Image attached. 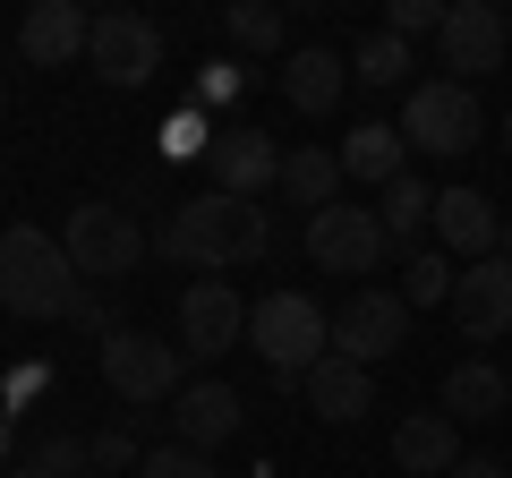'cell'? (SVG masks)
I'll use <instances>...</instances> for the list:
<instances>
[{
  "instance_id": "cell-29",
  "label": "cell",
  "mask_w": 512,
  "mask_h": 478,
  "mask_svg": "<svg viewBox=\"0 0 512 478\" xmlns=\"http://www.w3.org/2000/svg\"><path fill=\"white\" fill-rule=\"evenodd\" d=\"M137 478H214V453H188V444H163V453L137 461Z\"/></svg>"
},
{
  "instance_id": "cell-21",
  "label": "cell",
  "mask_w": 512,
  "mask_h": 478,
  "mask_svg": "<svg viewBox=\"0 0 512 478\" xmlns=\"http://www.w3.org/2000/svg\"><path fill=\"white\" fill-rule=\"evenodd\" d=\"M512 402V376L495 368V359H461L453 376H444V419H495V410Z\"/></svg>"
},
{
  "instance_id": "cell-6",
  "label": "cell",
  "mask_w": 512,
  "mask_h": 478,
  "mask_svg": "<svg viewBox=\"0 0 512 478\" xmlns=\"http://www.w3.org/2000/svg\"><path fill=\"white\" fill-rule=\"evenodd\" d=\"M478 94L470 86H453V77H436V86H410V103H402V137L419 154H436V163H453V154H470L478 146Z\"/></svg>"
},
{
  "instance_id": "cell-16",
  "label": "cell",
  "mask_w": 512,
  "mask_h": 478,
  "mask_svg": "<svg viewBox=\"0 0 512 478\" xmlns=\"http://www.w3.org/2000/svg\"><path fill=\"white\" fill-rule=\"evenodd\" d=\"M495 239H504V214H495V197H478V188H436V248L444 257H495Z\"/></svg>"
},
{
  "instance_id": "cell-9",
  "label": "cell",
  "mask_w": 512,
  "mask_h": 478,
  "mask_svg": "<svg viewBox=\"0 0 512 478\" xmlns=\"http://www.w3.org/2000/svg\"><path fill=\"white\" fill-rule=\"evenodd\" d=\"M402 342H410V299L359 282V291L342 299V316H333V350H342V359H359V368H376V359H393Z\"/></svg>"
},
{
  "instance_id": "cell-35",
  "label": "cell",
  "mask_w": 512,
  "mask_h": 478,
  "mask_svg": "<svg viewBox=\"0 0 512 478\" xmlns=\"http://www.w3.org/2000/svg\"><path fill=\"white\" fill-rule=\"evenodd\" d=\"M504 146H512V111H504Z\"/></svg>"
},
{
  "instance_id": "cell-7",
  "label": "cell",
  "mask_w": 512,
  "mask_h": 478,
  "mask_svg": "<svg viewBox=\"0 0 512 478\" xmlns=\"http://www.w3.org/2000/svg\"><path fill=\"white\" fill-rule=\"evenodd\" d=\"M86 69L103 86H154V69H163V26L137 18V9H103L94 35H86Z\"/></svg>"
},
{
  "instance_id": "cell-27",
  "label": "cell",
  "mask_w": 512,
  "mask_h": 478,
  "mask_svg": "<svg viewBox=\"0 0 512 478\" xmlns=\"http://www.w3.org/2000/svg\"><path fill=\"white\" fill-rule=\"evenodd\" d=\"M86 470H94V461H86V444H77V436H43L35 461H26L18 478H86Z\"/></svg>"
},
{
  "instance_id": "cell-15",
  "label": "cell",
  "mask_w": 512,
  "mask_h": 478,
  "mask_svg": "<svg viewBox=\"0 0 512 478\" xmlns=\"http://www.w3.org/2000/svg\"><path fill=\"white\" fill-rule=\"evenodd\" d=\"M214 188L222 197H265V188H282V146L265 129H222L214 137Z\"/></svg>"
},
{
  "instance_id": "cell-5",
  "label": "cell",
  "mask_w": 512,
  "mask_h": 478,
  "mask_svg": "<svg viewBox=\"0 0 512 478\" xmlns=\"http://www.w3.org/2000/svg\"><path fill=\"white\" fill-rule=\"evenodd\" d=\"M60 248H69V265L86 282H128L146 265V231H137V214H120V205H77L69 231H60Z\"/></svg>"
},
{
  "instance_id": "cell-8",
  "label": "cell",
  "mask_w": 512,
  "mask_h": 478,
  "mask_svg": "<svg viewBox=\"0 0 512 478\" xmlns=\"http://www.w3.org/2000/svg\"><path fill=\"white\" fill-rule=\"evenodd\" d=\"M308 257L325 265V274L367 282L384 257H393V239H384L376 205H325V214H308Z\"/></svg>"
},
{
  "instance_id": "cell-28",
  "label": "cell",
  "mask_w": 512,
  "mask_h": 478,
  "mask_svg": "<svg viewBox=\"0 0 512 478\" xmlns=\"http://www.w3.org/2000/svg\"><path fill=\"white\" fill-rule=\"evenodd\" d=\"M444 9H453V0H393V18H384V35H444Z\"/></svg>"
},
{
  "instance_id": "cell-30",
  "label": "cell",
  "mask_w": 512,
  "mask_h": 478,
  "mask_svg": "<svg viewBox=\"0 0 512 478\" xmlns=\"http://www.w3.org/2000/svg\"><path fill=\"white\" fill-rule=\"evenodd\" d=\"M86 461H94V470H137L146 453H137V436H128V427H111V436L86 444Z\"/></svg>"
},
{
  "instance_id": "cell-2",
  "label": "cell",
  "mask_w": 512,
  "mask_h": 478,
  "mask_svg": "<svg viewBox=\"0 0 512 478\" xmlns=\"http://www.w3.org/2000/svg\"><path fill=\"white\" fill-rule=\"evenodd\" d=\"M77 299L86 291H77L69 248H60L52 231H35V222H9V231H0V308L52 325V316H77Z\"/></svg>"
},
{
  "instance_id": "cell-33",
  "label": "cell",
  "mask_w": 512,
  "mask_h": 478,
  "mask_svg": "<svg viewBox=\"0 0 512 478\" xmlns=\"http://www.w3.org/2000/svg\"><path fill=\"white\" fill-rule=\"evenodd\" d=\"M453 478H512V470H504L495 453H461V470H453Z\"/></svg>"
},
{
  "instance_id": "cell-14",
  "label": "cell",
  "mask_w": 512,
  "mask_h": 478,
  "mask_svg": "<svg viewBox=\"0 0 512 478\" xmlns=\"http://www.w3.org/2000/svg\"><path fill=\"white\" fill-rule=\"evenodd\" d=\"M171 427H180V444L188 453H214V444H231L239 427H248V402H239L222 376H197V385L171 402Z\"/></svg>"
},
{
  "instance_id": "cell-24",
  "label": "cell",
  "mask_w": 512,
  "mask_h": 478,
  "mask_svg": "<svg viewBox=\"0 0 512 478\" xmlns=\"http://www.w3.org/2000/svg\"><path fill=\"white\" fill-rule=\"evenodd\" d=\"M453 274H461V265L444 257V248H410V265H402V299H410V308H453Z\"/></svg>"
},
{
  "instance_id": "cell-25",
  "label": "cell",
  "mask_w": 512,
  "mask_h": 478,
  "mask_svg": "<svg viewBox=\"0 0 512 478\" xmlns=\"http://www.w3.org/2000/svg\"><path fill=\"white\" fill-rule=\"evenodd\" d=\"M350 69H359V86H402L410 77V43L402 35H359V60H350Z\"/></svg>"
},
{
  "instance_id": "cell-36",
  "label": "cell",
  "mask_w": 512,
  "mask_h": 478,
  "mask_svg": "<svg viewBox=\"0 0 512 478\" xmlns=\"http://www.w3.org/2000/svg\"><path fill=\"white\" fill-rule=\"evenodd\" d=\"M86 478H103V470H86Z\"/></svg>"
},
{
  "instance_id": "cell-17",
  "label": "cell",
  "mask_w": 512,
  "mask_h": 478,
  "mask_svg": "<svg viewBox=\"0 0 512 478\" xmlns=\"http://www.w3.org/2000/svg\"><path fill=\"white\" fill-rule=\"evenodd\" d=\"M393 470L402 478H453L461 470V427L444 419V410H410V419L393 427Z\"/></svg>"
},
{
  "instance_id": "cell-18",
  "label": "cell",
  "mask_w": 512,
  "mask_h": 478,
  "mask_svg": "<svg viewBox=\"0 0 512 478\" xmlns=\"http://www.w3.org/2000/svg\"><path fill=\"white\" fill-rule=\"evenodd\" d=\"M299 402H308L325 427H350V419H367V410H376V385H367L359 359H342V350H333V359H316V368H308Z\"/></svg>"
},
{
  "instance_id": "cell-22",
  "label": "cell",
  "mask_w": 512,
  "mask_h": 478,
  "mask_svg": "<svg viewBox=\"0 0 512 478\" xmlns=\"http://www.w3.org/2000/svg\"><path fill=\"white\" fill-rule=\"evenodd\" d=\"M282 197L308 205V214L342 205V154H333V146H291V154H282Z\"/></svg>"
},
{
  "instance_id": "cell-10",
  "label": "cell",
  "mask_w": 512,
  "mask_h": 478,
  "mask_svg": "<svg viewBox=\"0 0 512 478\" xmlns=\"http://www.w3.org/2000/svg\"><path fill=\"white\" fill-rule=\"evenodd\" d=\"M436 52H444V69H453V86H478V77L504 69V52H512L504 9H495V0H453V9H444Z\"/></svg>"
},
{
  "instance_id": "cell-19",
  "label": "cell",
  "mask_w": 512,
  "mask_h": 478,
  "mask_svg": "<svg viewBox=\"0 0 512 478\" xmlns=\"http://www.w3.org/2000/svg\"><path fill=\"white\" fill-rule=\"evenodd\" d=\"M342 180H359V188H393V180H410V137L402 129H384V120H359V129L342 137Z\"/></svg>"
},
{
  "instance_id": "cell-1",
  "label": "cell",
  "mask_w": 512,
  "mask_h": 478,
  "mask_svg": "<svg viewBox=\"0 0 512 478\" xmlns=\"http://www.w3.org/2000/svg\"><path fill=\"white\" fill-rule=\"evenodd\" d=\"M274 248V214L265 205H248V197H222V188H205V197H188V205H171V222L154 231V257H171V265H188V274H239V265H256Z\"/></svg>"
},
{
  "instance_id": "cell-4",
  "label": "cell",
  "mask_w": 512,
  "mask_h": 478,
  "mask_svg": "<svg viewBox=\"0 0 512 478\" xmlns=\"http://www.w3.org/2000/svg\"><path fill=\"white\" fill-rule=\"evenodd\" d=\"M103 385L120 393V402H137V410L180 402V393H188V350L180 342H154V333H137V325H120V333H103Z\"/></svg>"
},
{
  "instance_id": "cell-26",
  "label": "cell",
  "mask_w": 512,
  "mask_h": 478,
  "mask_svg": "<svg viewBox=\"0 0 512 478\" xmlns=\"http://www.w3.org/2000/svg\"><path fill=\"white\" fill-rule=\"evenodd\" d=\"M222 26H231L239 52H274V43H282V9H265V0H231Z\"/></svg>"
},
{
  "instance_id": "cell-3",
  "label": "cell",
  "mask_w": 512,
  "mask_h": 478,
  "mask_svg": "<svg viewBox=\"0 0 512 478\" xmlns=\"http://www.w3.org/2000/svg\"><path fill=\"white\" fill-rule=\"evenodd\" d=\"M248 350L274 368V385L291 393V385H308L316 359H333V316L316 308L308 291H265L248 308Z\"/></svg>"
},
{
  "instance_id": "cell-31",
  "label": "cell",
  "mask_w": 512,
  "mask_h": 478,
  "mask_svg": "<svg viewBox=\"0 0 512 478\" xmlns=\"http://www.w3.org/2000/svg\"><path fill=\"white\" fill-rule=\"evenodd\" d=\"M231 94H239V69H231V60H205V77H197V111L231 103Z\"/></svg>"
},
{
  "instance_id": "cell-13",
  "label": "cell",
  "mask_w": 512,
  "mask_h": 478,
  "mask_svg": "<svg viewBox=\"0 0 512 478\" xmlns=\"http://www.w3.org/2000/svg\"><path fill=\"white\" fill-rule=\"evenodd\" d=\"M86 35H94V18L77 0H35L18 18V60L26 69H69V60H86Z\"/></svg>"
},
{
  "instance_id": "cell-20",
  "label": "cell",
  "mask_w": 512,
  "mask_h": 478,
  "mask_svg": "<svg viewBox=\"0 0 512 478\" xmlns=\"http://www.w3.org/2000/svg\"><path fill=\"white\" fill-rule=\"evenodd\" d=\"M342 86H350V60L325 52V43L291 52V69H282V94H291V111H308V120H325V111L342 103Z\"/></svg>"
},
{
  "instance_id": "cell-32",
  "label": "cell",
  "mask_w": 512,
  "mask_h": 478,
  "mask_svg": "<svg viewBox=\"0 0 512 478\" xmlns=\"http://www.w3.org/2000/svg\"><path fill=\"white\" fill-rule=\"evenodd\" d=\"M163 146H171V154H214V146H205V120H197V111H180V120H171Z\"/></svg>"
},
{
  "instance_id": "cell-23",
  "label": "cell",
  "mask_w": 512,
  "mask_h": 478,
  "mask_svg": "<svg viewBox=\"0 0 512 478\" xmlns=\"http://www.w3.org/2000/svg\"><path fill=\"white\" fill-rule=\"evenodd\" d=\"M376 222H384L393 248H410L419 231H436V197H427V180H393V188H384V205H376Z\"/></svg>"
},
{
  "instance_id": "cell-34",
  "label": "cell",
  "mask_w": 512,
  "mask_h": 478,
  "mask_svg": "<svg viewBox=\"0 0 512 478\" xmlns=\"http://www.w3.org/2000/svg\"><path fill=\"white\" fill-rule=\"evenodd\" d=\"M495 257H504V265H512V222H504V239H495Z\"/></svg>"
},
{
  "instance_id": "cell-11",
  "label": "cell",
  "mask_w": 512,
  "mask_h": 478,
  "mask_svg": "<svg viewBox=\"0 0 512 478\" xmlns=\"http://www.w3.org/2000/svg\"><path fill=\"white\" fill-rule=\"evenodd\" d=\"M248 342V299L231 291V282H188L180 291V350L188 359H222V350Z\"/></svg>"
},
{
  "instance_id": "cell-12",
  "label": "cell",
  "mask_w": 512,
  "mask_h": 478,
  "mask_svg": "<svg viewBox=\"0 0 512 478\" xmlns=\"http://www.w3.org/2000/svg\"><path fill=\"white\" fill-rule=\"evenodd\" d=\"M453 325H461V342H504L512 333V265L504 257H478L453 274Z\"/></svg>"
}]
</instances>
